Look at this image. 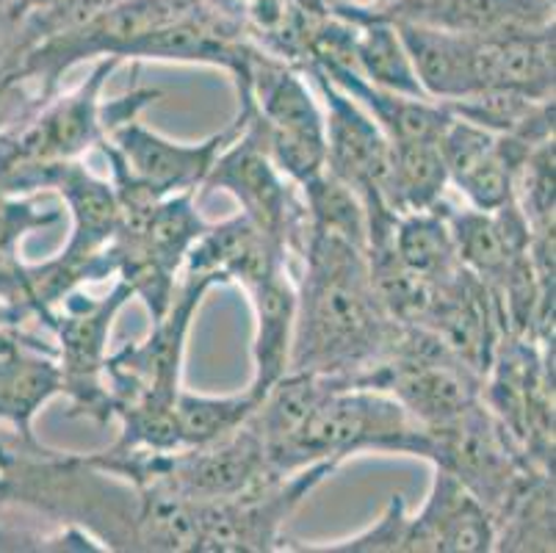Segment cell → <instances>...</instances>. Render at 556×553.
<instances>
[{
  "instance_id": "30bf717a",
  "label": "cell",
  "mask_w": 556,
  "mask_h": 553,
  "mask_svg": "<svg viewBox=\"0 0 556 553\" xmlns=\"http://www.w3.org/2000/svg\"><path fill=\"white\" fill-rule=\"evenodd\" d=\"M477 73L482 91L554 100V25L477 34Z\"/></svg>"
},
{
  "instance_id": "9a60e30c",
  "label": "cell",
  "mask_w": 556,
  "mask_h": 553,
  "mask_svg": "<svg viewBox=\"0 0 556 553\" xmlns=\"http://www.w3.org/2000/svg\"><path fill=\"white\" fill-rule=\"evenodd\" d=\"M391 247L404 268L418 274L427 282L446 280L448 274L457 272L459 263L454 238L448 230L443 200L429 211L404 213L393 225Z\"/></svg>"
},
{
  "instance_id": "5b68a950",
  "label": "cell",
  "mask_w": 556,
  "mask_h": 553,
  "mask_svg": "<svg viewBox=\"0 0 556 553\" xmlns=\"http://www.w3.org/2000/svg\"><path fill=\"white\" fill-rule=\"evenodd\" d=\"M123 59L103 55L92 75L70 95H53L42 105L12 122L0 136V177L28 166L75 161L80 152L109 136V116L100 105V91Z\"/></svg>"
},
{
  "instance_id": "7a4b0ae2",
  "label": "cell",
  "mask_w": 556,
  "mask_h": 553,
  "mask_svg": "<svg viewBox=\"0 0 556 553\" xmlns=\"http://www.w3.org/2000/svg\"><path fill=\"white\" fill-rule=\"evenodd\" d=\"M368 451L429 460L432 435L391 393L346 379L313 410L302 432L271 463V470L294 474L321 460L343 463L346 456Z\"/></svg>"
},
{
  "instance_id": "ac0fdd59",
  "label": "cell",
  "mask_w": 556,
  "mask_h": 553,
  "mask_svg": "<svg viewBox=\"0 0 556 553\" xmlns=\"http://www.w3.org/2000/svg\"><path fill=\"white\" fill-rule=\"evenodd\" d=\"M302 200L307 208V219H311V232L321 236L343 238V241L355 243L366 250L368 243V219L366 208L357 200V194L349 186H343L338 177L330 172H318L307 183L300 186Z\"/></svg>"
},
{
  "instance_id": "ba28073f",
  "label": "cell",
  "mask_w": 556,
  "mask_h": 553,
  "mask_svg": "<svg viewBox=\"0 0 556 553\" xmlns=\"http://www.w3.org/2000/svg\"><path fill=\"white\" fill-rule=\"evenodd\" d=\"M247 125V114L239 109L230 128L214 134L200 144L169 141L164 136L144 128L139 120H125L109 130L116 159L123 161L125 172L141 183L155 200L180 191H197L208 177L211 166L219 159L227 144L239 139Z\"/></svg>"
},
{
  "instance_id": "7c38bea8",
  "label": "cell",
  "mask_w": 556,
  "mask_h": 553,
  "mask_svg": "<svg viewBox=\"0 0 556 553\" xmlns=\"http://www.w3.org/2000/svg\"><path fill=\"white\" fill-rule=\"evenodd\" d=\"M255 311V343H252V363L255 377L250 390L261 402V395L291 368V347H294L296 324V286L291 282L288 261L275 263L255 280L247 282Z\"/></svg>"
},
{
  "instance_id": "d6986e66",
  "label": "cell",
  "mask_w": 556,
  "mask_h": 553,
  "mask_svg": "<svg viewBox=\"0 0 556 553\" xmlns=\"http://www.w3.org/2000/svg\"><path fill=\"white\" fill-rule=\"evenodd\" d=\"M404 531H407V510H404L402 495H393L388 501L386 512L371 529L363 535L349 537V540L330 542V545H291L286 540V551L300 553H402Z\"/></svg>"
},
{
  "instance_id": "3957f363",
  "label": "cell",
  "mask_w": 556,
  "mask_h": 553,
  "mask_svg": "<svg viewBox=\"0 0 556 553\" xmlns=\"http://www.w3.org/2000/svg\"><path fill=\"white\" fill-rule=\"evenodd\" d=\"M341 463L321 460L294 474H269L244 493L222 501H191L197 551L271 553L286 551L282 524Z\"/></svg>"
},
{
  "instance_id": "4fadbf2b",
  "label": "cell",
  "mask_w": 556,
  "mask_h": 553,
  "mask_svg": "<svg viewBox=\"0 0 556 553\" xmlns=\"http://www.w3.org/2000/svg\"><path fill=\"white\" fill-rule=\"evenodd\" d=\"M325 70L327 78L346 91L374 122L391 144H404V141H438L443 128L452 122V111L432 98H404L393 91L377 89L368 84L355 67L338 64V61H313Z\"/></svg>"
},
{
  "instance_id": "5bb4252c",
  "label": "cell",
  "mask_w": 556,
  "mask_h": 553,
  "mask_svg": "<svg viewBox=\"0 0 556 553\" xmlns=\"http://www.w3.org/2000/svg\"><path fill=\"white\" fill-rule=\"evenodd\" d=\"M330 12L355 25V30H352V67L368 84L393 91V95H404V98H427L393 23L349 12V9H330Z\"/></svg>"
},
{
  "instance_id": "9c48e42d",
  "label": "cell",
  "mask_w": 556,
  "mask_h": 553,
  "mask_svg": "<svg viewBox=\"0 0 556 553\" xmlns=\"http://www.w3.org/2000/svg\"><path fill=\"white\" fill-rule=\"evenodd\" d=\"M495 551V520L488 506L452 474L434 465L432 490L416 517H407L402 553Z\"/></svg>"
},
{
  "instance_id": "52a82bcc",
  "label": "cell",
  "mask_w": 556,
  "mask_h": 553,
  "mask_svg": "<svg viewBox=\"0 0 556 553\" xmlns=\"http://www.w3.org/2000/svg\"><path fill=\"white\" fill-rule=\"evenodd\" d=\"M202 186L205 191L219 189L236 197L241 213L257 230L275 238L288 252L302 255L311 236V219L300 186L271 164L250 125H244L239 139L219 152Z\"/></svg>"
},
{
  "instance_id": "277c9868",
  "label": "cell",
  "mask_w": 556,
  "mask_h": 553,
  "mask_svg": "<svg viewBox=\"0 0 556 553\" xmlns=\"http://www.w3.org/2000/svg\"><path fill=\"white\" fill-rule=\"evenodd\" d=\"M302 75H311L325 98L327 166L332 177L355 191L366 208L368 236L386 232L396 225V213L388 205L391 183V141L377 122L338 89L327 73L313 61L300 64Z\"/></svg>"
},
{
  "instance_id": "8fae6325",
  "label": "cell",
  "mask_w": 556,
  "mask_h": 553,
  "mask_svg": "<svg viewBox=\"0 0 556 553\" xmlns=\"http://www.w3.org/2000/svg\"><path fill=\"white\" fill-rule=\"evenodd\" d=\"M393 28L427 98L452 103L482 91L477 73V34L434 28L409 20H393Z\"/></svg>"
},
{
  "instance_id": "8992f818",
  "label": "cell",
  "mask_w": 556,
  "mask_h": 553,
  "mask_svg": "<svg viewBox=\"0 0 556 553\" xmlns=\"http://www.w3.org/2000/svg\"><path fill=\"white\" fill-rule=\"evenodd\" d=\"M134 297L130 282L116 280L109 297L92 299L73 288L53 307L39 313L45 327L53 329L59 338V365H62L64 393L73 402V415L94 424L109 420V395L103 385L105 343L116 313Z\"/></svg>"
},
{
  "instance_id": "6da1fadb",
  "label": "cell",
  "mask_w": 556,
  "mask_h": 553,
  "mask_svg": "<svg viewBox=\"0 0 556 553\" xmlns=\"http://www.w3.org/2000/svg\"><path fill=\"white\" fill-rule=\"evenodd\" d=\"M296 288V324L288 372L357 379L391 354L399 322L388 316L368 272L366 250L311 232Z\"/></svg>"
},
{
  "instance_id": "e0dca14e",
  "label": "cell",
  "mask_w": 556,
  "mask_h": 553,
  "mask_svg": "<svg viewBox=\"0 0 556 553\" xmlns=\"http://www.w3.org/2000/svg\"><path fill=\"white\" fill-rule=\"evenodd\" d=\"M255 407L257 399L250 388L232 395H200L180 390L175 399L178 449H197L230 438L252 418Z\"/></svg>"
},
{
  "instance_id": "2e32d148",
  "label": "cell",
  "mask_w": 556,
  "mask_h": 553,
  "mask_svg": "<svg viewBox=\"0 0 556 553\" xmlns=\"http://www.w3.org/2000/svg\"><path fill=\"white\" fill-rule=\"evenodd\" d=\"M448 172L438 141H404L391 144V183L388 205L396 216L429 211L443 200Z\"/></svg>"
}]
</instances>
